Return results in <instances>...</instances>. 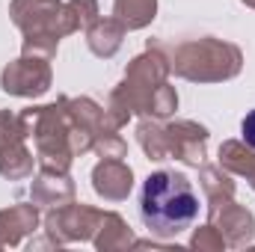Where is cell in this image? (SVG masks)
Returning a JSON list of instances; mask_svg holds the SVG:
<instances>
[{
	"mask_svg": "<svg viewBox=\"0 0 255 252\" xmlns=\"http://www.w3.org/2000/svg\"><path fill=\"white\" fill-rule=\"evenodd\" d=\"M139 211H142V223L148 226V232L160 238H172L193 226V220L199 217V199L193 193L187 175L160 169L145 178Z\"/></svg>",
	"mask_w": 255,
	"mask_h": 252,
	"instance_id": "cell-1",
	"label": "cell"
},
{
	"mask_svg": "<svg viewBox=\"0 0 255 252\" xmlns=\"http://www.w3.org/2000/svg\"><path fill=\"white\" fill-rule=\"evenodd\" d=\"M247 3H250V6H255V0H247Z\"/></svg>",
	"mask_w": 255,
	"mask_h": 252,
	"instance_id": "cell-7",
	"label": "cell"
},
{
	"mask_svg": "<svg viewBox=\"0 0 255 252\" xmlns=\"http://www.w3.org/2000/svg\"><path fill=\"white\" fill-rule=\"evenodd\" d=\"M154 9H157V0H116V15L128 30L145 27L154 18Z\"/></svg>",
	"mask_w": 255,
	"mask_h": 252,
	"instance_id": "cell-3",
	"label": "cell"
},
{
	"mask_svg": "<svg viewBox=\"0 0 255 252\" xmlns=\"http://www.w3.org/2000/svg\"><path fill=\"white\" fill-rule=\"evenodd\" d=\"M241 130H244V139H247V145H253V148H255V110L247 116V119H244Z\"/></svg>",
	"mask_w": 255,
	"mask_h": 252,
	"instance_id": "cell-6",
	"label": "cell"
},
{
	"mask_svg": "<svg viewBox=\"0 0 255 252\" xmlns=\"http://www.w3.org/2000/svg\"><path fill=\"white\" fill-rule=\"evenodd\" d=\"M122 45V27L113 21H101L92 33H89V48L98 57H113Z\"/></svg>",
	"mask_w": 255,
	"mask_h": 252,
	"instance_id": "cell-4",
	"label": "cell"
},
{
	"mask_svg": "<svg viewBox=\"0 0 255 252\" xmlns=\"http://www.w3.org/2000/svg\"><path fill=\"white\" fill-rule=\"evenodd\" d=\"M51 83V68L39 60H18L3 71V89L12 95H42Z\"/></svg>",
	"mask_w": 255,
	"mask_h": 252,
	"instance_id": "cell-2",
	"label": "cell"
},
{
	"mask_svg": "<svg viewBox=\"0 0 255 252\" xmlns=\"http://www.w3.org/2000/svg\"><path fill=\"white\" fill-rule=\"evenodd\" d=\"M95 178H107V184H104V181L95 184L98 193H107V196H110V187H113V184L119 190V196H125L128 190H130V169H125L122 163H104V166H98V169H95Z\"/></svg>",
	"mask_w": 255,
	"mask_h": 252,
	"instance_id": "cell-5",
	"label": "cell"
}]
</instances>
